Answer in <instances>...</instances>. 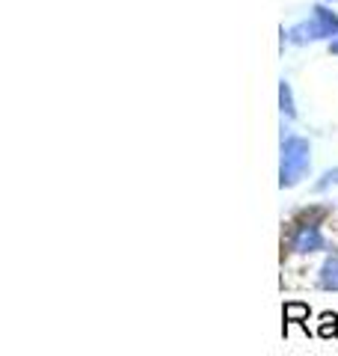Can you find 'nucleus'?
<instances>
[{"mask_svg":"<svg viewBox=\"0 0 338 356\" xmlns=\"http://www.w3.org/2000/svg\"><path fill=\"white\" fill-rule=\"evenodd\" d=\"M309 143L300 137H288L282 143V166H279V187H294L309 172Z\"/></svg>","mask_w":338,"mask_h":356,"instance_id":"nucleus-1","label":"nucleus"},{"mask_svg":"<svg viewBox=\"0 0 338 356\" xmlns=\"http://www.w3.org/2000/svg\"><path fill=\"white\" fill-rule=\"evenodd\" d=\"M291 250L294 252H318V250H323L321 229L314 226V222H303V226H297L294 238H291Z\"/></svg>","mask_w":338,"mask_h":356,"instance_id":"nucleus-2","label":"nucleus"},{"mask_svg":"<svg viewBox=\"0 0 338 356\" xmlns=\"http://www.w3.org/2000/svg\"><path fill=\"white\" fill-rule=\"evenodd\" d=\"M318 282H321V288H326V291H338V255H330V259L323 261Z\"/></svg>","mask_w":338,"mask_h":356,"instance_id":"nucleus-3","label":"nucleus"},{"mask_svg":"<svg viewBox=\"0 0 338 356\" xmlns=\"http://www.w3.org/2000/svg\"><path fill=\"white\" fill-rule=\"evenodd\" d=\"M285 318H288V321H303V318H309V306H303V303H288V306H285Z\"/></svg>","mask_w":338,"mask_h":356,"instance_id":"nucleus-4","label":"nucleus"},{"mask_svg":"<svg viewBox=\"0 0 338 356\" xmlns=\"http://www.w3.org/2000/svg\"><path fill=\"white\" fill-rule=\"evenodd\" d=\"M335 315H323V324H321V336H326V339H330V336H335V332H338V324H335Z\"/></svg>","mask_w":338,"mask_h":356,"instance_id":"nucleus-5","label":"nucleus"},{"mask_svg":"<svg viewBox=\"0 0 338 356\" xmlns=\"http://www.w3.org/2000/svg\"><path fill=\"white\" fill-rule=\"evenodd\" d=\"M338 181V170H332V172H326L323 178H321V181L318 184H314V191H326V187H330V184H335Z\"/></svg>","mask_w":338,"mask_h":356,"instance_id":"nucleus-6","label":"nucleus"},{"mask_svg":"<svg viewBox=\"0 0 338 356\" xmlns=\"http://www.w3.org/2000/svg\"><path fill=\"white\" fill-rule=\"evenodd\" d=\"M282 110H285L288 116H294V107H291V89L282 83Z\"/></svg>","mask_w":338,"mask_h":356,"instance_id":"nucleus-7","label":"nucleus"},{"mask_svg":"<svg viewBox=\"0 0 338 356\" xmlns=\"http://www.w3.org/2000/svg\"><path fill=\"white\" fill-rule=\"evenodd\" d=\"M332 51H335V54H338V42H335V44H332Z\"/></svg>","mask_w":338,"mask_h":356,"instance_id":"nucleus-8","label":"nucleus"}]
</instances>
